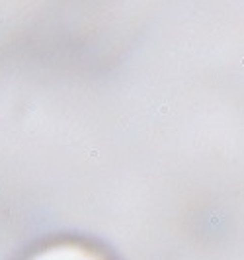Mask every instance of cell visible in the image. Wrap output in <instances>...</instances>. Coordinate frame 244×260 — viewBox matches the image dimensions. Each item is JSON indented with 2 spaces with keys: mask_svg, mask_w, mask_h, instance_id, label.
Returning <instances> with one entry per match:
<instances>
[{
  "mask_svg": "<svg viewBox=\"0 0 244 260\" xmlns=\"http://www.w3.org/2000/svg\"><path fill=\"white\" fill-rule=\"evenodd\" d=\"M33 260H102L98 254L90 252L88 248L80 247H57L41 252Z\"/></svg>",
  "mask_w": 244,
  "mask_h": 260,
  "instance_id": "cell-1",
  "label": "cell"
}]
</instances>
